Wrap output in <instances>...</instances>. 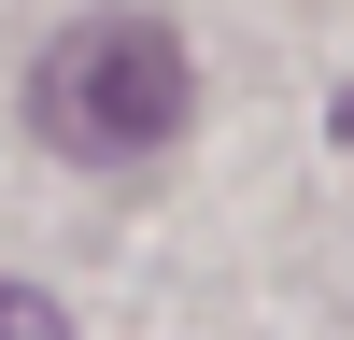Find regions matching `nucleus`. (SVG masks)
Segmentation results:
<instances>
[{"label": "nucleus", "mask_w": 354, "mask_h": 340, "mask_svg": "<svg viewBox=\"0 0 354 340\" xmlns=\"http://www.w3.org/2000/svg\"><path fill=\"white\" fill-rule=\"evenodd\" d=\"M185 113H198V71H185V43L156 15H85L28 71V128L71 170H142L156 142H185Z\"/></svg>", "instance_id": "f257e3e1"}, {"label": "nucleus", "mask_w": 354, "mask_h": 340, "mask_svg": "<svg viewBox=\"0 0 354 340\" xmlns=\"http://www.w3.org/2000/svg\"><path fill=\"white\" fill-rule=\"evenodd\" d=\"M0 340H71V312H57L43 283H0Z\"/></svg>", "instance_id": "f03ea898"}, {"label": "nucleus", "mask_w": 354, "mask_h": 340, "mask_svg": "<svg viewBox=\"0 0 354 340\" xmlns=\"http://www.w3.org/2000/svg\"><path fill=\"white\" fill-rule=\"evenodd\" d=\"M340 142H354V100H340Z\"/></svg>", "instance_id": "7ed1b4c3"}]
</instances>
